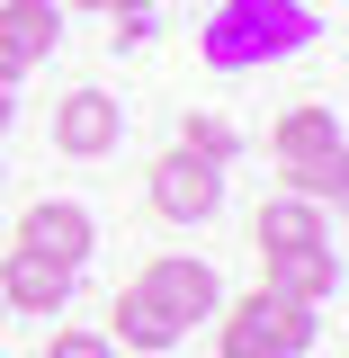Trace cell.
Listing matches in <instances>:
<instances>
[{"instance_id":"cell-1","label":"cell","mask_w":349,"mask_h":358,"mask_svg":"<svg viewBox=\"0 0 349 358\" xmlns=\"http://www.w3.org/2000/svg\"><path fill=\"white\" fill-rule=\"evenodd\" d=\"M305 45H313V9L305 0H215L206 27H197L206 72H260V63L305 54Z\"/></svg>"},{"instance_id":"cell-2","label":"cell","mask_w":349,"mask_h":358,"mask_svg":"<svg viewBox=\"0 0 349 358\" xmlns=\"http://www.w3.org/2000/svg\"><path fill=\"white\" fill-rule=\"evenodd\" d=\"M313 322L305 305H287V296H269V287H251V296H233L224 305V331H215V358H305L313 350Z\"/></svg>"},{"instance_id":"cell-3","label":"cell","mask_w":349,"mask_h":358,"mask_svg":"<svg viewBox=\"0 0 349 358\" xmlns=\"http://www.w3.org/2000/svg\"><path fill=\"white\" fill-rule=\"evenodd\" d=\"M143 197H152V215L162 224H206L224 206V162H197V152H162L152 171H143Z\"/></svg>"},{"instance_id":"cell-4","label":"cell","mask_w":349,"mask_h":358,"mask_svg":"<svg viewBox=\"0 0 349 358\" xmlns=\"http://www.w3.org/2000/svg\"><path fill=\"white\" fill-rule=\"evenodd\" d=\"M134 287H143L152 305L171 313L179 331H188V322H215V313H224V278H215L206 260H188V251H152Z\"/></svg>"},{"instance_id":"cell-5","label":"cell","mask_w":349,"mask_h":358,"mask_svg":"<svg viewBox=\"0 0 349 358\" xmlns=\"http://www.w3.org/2000/svg\"><path fill=\"white\" fill-rule=\"evenodd\" d=\"M9 251H36V260L54 268H81L90 251H99V215H90L81 197H36L27 215H18V242Z\"/></svg>"},{"instance_id":"cell-6","label":"cell","mask_w":349,"mask_h":358,"mask_svg":"<svg viewBox=\"0 0 349 358\" xmlns=\"http://www.w3.org/2000/svg\"><path fill=\"white\" fill-rule=\"evenodd\" d=\"M117 134H126V108H117L108 90H63V108H54V152L99 162V152H117Z\"/></svg>"},{"instance_id":"cell-7","label":"cell","mask_w":349,"mask_h":358,"mask_svg":"<svg viewBox=\"0 0 349 358\" xmlns=\"http://www.w3.org/2000/svg\"><path fill=\"white\" fill-rule=\"evenodd\" d=\"M0 305H9V313H36V322H54V313L72 305V268L36 260V251H9V260H0Z\"/></svg>"},{"instance_id":"cell-8","label":"cell","mask_w":349,"mask_h":358,"mask_svg":"<svg viewBox=\"0 0 349 358\" xmlns=\"http://www.w3.org/2000/svg\"><path fill=\"white\" fill-rule=\"evenodd\" d=\"M269 296L322 313L332 296H341V251H332V242H322V251H269Z\"/></svg>"},{"instance_id":"cell-9","label":"cell","mask_w":349,"mask_h":358,"mask_svg":"<svg viewBox=\"0 0 349 358\" xmlns=\"http://www.w3.org/2000/svg\"><path fill=\"white\" fill-rule=\"evenodd\" d=\"M0 45L18 54V72H36L63 45V0H0Z\"/></svg>"},{"instance_id":"cell-10","label":"cell","mask_w":349,"mask_h":358,"mask_svg":"<svg viewBox=\"0 0 349 358\" xmlns=\"http://www.w3.org/2000/svg\"><path fill=\"white\" fill-rule=\"evenodd\" d=\"M251 233H260V251H322V242H332L322 206H313V197H296V188H278V197L260 206V224H251Z\"/></svg>"},{"instance_id":"cell-11","label":"cell","mask_w":349,"mask_h":358,"mask_svg":"<svg viewBox=\"0 0 349 358\" xmlns=\"http://www.w3.org/2000/svg\"><path fill=\"white\" fill-rule=\"evenodd\" d=\"M108 341L117 350H143V358H162V350H179V322L143 287H117V305H108Z\"/></svg>"},{"instance_id":"cell-12","label":"cell","mask_w":349,"mask_h":358,"mask_svg":"<svg viewBox=\"0 0 349 358\" xmlns=\"http://www.w3.org/2000/svg\"><path fill=\"white\" fill-rule=\"evenodd\" d=\"M332 143H341V117H332V108H287V117H278V126H269V152H278V162H296V152H332Z\"/></svg>"},{"instance_id":"cell-13","label":"cell","mask_w":349,"mask_h":358,"mask_svg":"<svg viewBox=\"0 0 349 358\" xmlns=\"http://www.w3.org/2000/svg\"><path fill=\"white\" fill-rule=\"evenodd\" d=\"M278 171H287L296 197L332 206V197H349V143H332V152H296V162H278Z\"/></svg>"},{"instance_id":"cell-14","label":"cell","mask_w":349,"mask_h":358,"mask_svg":"<svg viewBox=\"0 0 349 358\" xmlns=\"http://www.w3.org/2000/svg\"><path fill=\"white\" fill-rule=\"evenodd\" d=\"M179 152H197V162H233L242 134L224 126V117H188V126H179Z\"/></svg>"},{"instance_id":"cell-15","label":"cell","mask_w":349,"mask_h":358,"mask_svg":"<svg viewBox=\"0 0 349 358\" xmlns=\"http://www.w3.org/2000/svg\"><path fill=\"white\" fill-rule=\"evenodd\" d=\"M36 358H117V341H108V331H54Z\"/></svg>"},{"instance_id":"cell-16","label":"cell","mask_w":349,"mask_h":358,"mask_svg":"<svg viewBox=\"0 0 349 358\" xmlns=\"http://www.w3.org/2000/svg\"><path fill=\"white\" fill-rule=\"evenodd\" d=\"M143 36H152V9H117V36H108V45L126 54V45H143Z\"/></svg>"},{"instance_id":"cell-17","label":"cell","mask_w":349,"mask_h":358,"mask_svg":"<svg viewBox=\"0 0 349 358\" xmlns=\"http://www.w3.org/2000/svg\"><path fill=\"white\" fill-rule=\"evenodd\" d=\"M63 9H108L117 18V9H152V0H63Z\"/></svg>"},{"instance_id":"cell-18","label":"cell","mask_w":349,"mask_h":358,"mask_svg":"<svg viewBox=\"0 0 349 358\" xmlns=\"http://www.w3.org/2000/svg\"><path fill=\"white\" fill-rule=\"evenodd\" d=\"M18 81H27V72H18V54L0 45V90H18Z\"/></svg>"},{"instance_id":"cell-19","label":"cell","mask_w":349,"mask_h":358,"mask_svg":"<svg viewBox=\"0 0 349 358\" xmlns=\"http://www.w3.org/2000/svg\"><path fill=\"white\" fill-rule=\"evenodd\" d=\"M9 126H18V99H9V90H0V134H9Z\"/></svg>"},{"instance_id":"cell-20","label":"cell","mask_w":349,"mask_h":358,"mask_svg":"<svg viewBox=\"0 0 349 358\" xmlns=\"http://www.w3.org/2000/svg\"><path fill=\"white\" fill-rule=\"evenodd\" d=\"M0 313H9V305H0Z\"/></svg>"},{"instance_id":"cell-21","label":"cell","mask_w":349,"mask_h":358,"mask_svg":"<svg viewBox=\"0 0 349 358\" xmlns=\"http://www.w3.org/2000/svg\"><path fill=\"white\" fill-rule=\"evenodd\" d=\"M0 179H9V171H0Z\"/></svg>"}]
</instances>
